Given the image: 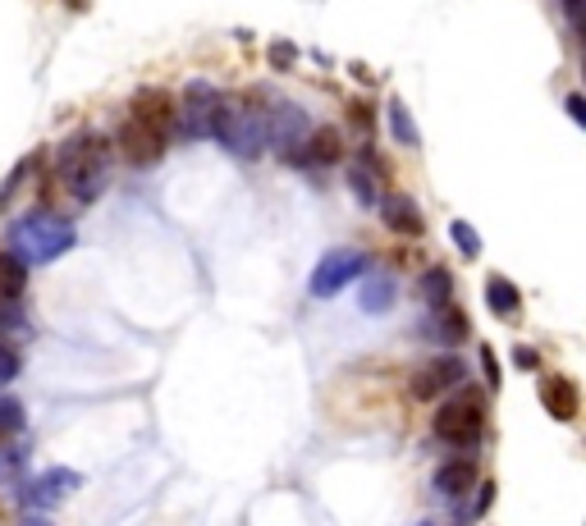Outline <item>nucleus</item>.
I'll list each match as a JSON object with an SVG mask.
<instances>
[{
  "mask_svg": "<svg viewBox=\"0 0 586 526\" xmlns=\"http://www.w3.org/2000/svg\"><path fill=\"white\" fill-rule=\"evenodd\" d=\"M266 106L271 92H239V97H220L211 115V138L239 161H257L266 151Z\"/></svg>",
  "mask_w": 586,
  "mask_h": 526,
  "instance_id": "f257e3e1",
  "label": "nucleus"
},
{
  "mask_svg": "<svg viewBox=\"0 0 586 526\" xmlns=\"http://www.w3.org/2000/svg\"><path fill=\"white\" fill-rule=\"evenodd\" d=\"M55 170L65 183L74 202H97L110 183V147L97 133H74L69 142H60L55 151Z\"/></svg>",
  "mask_w": 586,
  "mask_h": 526,
  "instance_id": "f03ea898",
  "label": "nucleus"
},
{
  "mask_svg": "<svg viewBox=\"0 0 586 526\" xmlns=\"http://www.w3.org/2000/svg\"><path fill=\"white\" fill-rule=\"evenodd\" d=\"M74 243H78L74 225L55 211H28L23 220H14L10 234H5V252H10L14 261H23V266H46V261L65 257Z\"/></svg>",
  "mask_w": 586,
  "mask_h": 526,
  "instance_id": "7ed1b4c3",
  "label": "nucleus"
},
{
  "mask_svg": "<svg viewBox=\"0 0 586 526\" xmlns=\"http://www.w3.org/2000/svg\"><path fill=\"white\" fill-rule=\"evenodd\" d=\"M307 115L293 101H275L266 106V147L280 156V161H298V151H303L307 142Z\"/></svg>",
  "mask_w": 586,
  "mask_h": 526,
  "instance_id": "20e7f679",
  "label": "nucleus"
},
{
  "mask_svg": "<svg viewBox=\"0 0 586 526\" xmlns=\"http://www.w3.org/2000/svg\"><path fill=\"white\" fill-rule=\"evenodd\" d=\"M435 435L449 444H477L481 440V403L477 398H449V403H440V412H435Z\"/></svg>",
  "mask_w": 586,
  "mask_h": 526,
  "instance_id": "39448f33",
  "label": "nucleus"
},
{
  "mask_svg": "<svg viewBox=\"0 0 586 526\" xmlns=\"http://www.w3.org/2000/svg\"><path fill=\"white\" fill-rule=\"evenodd\" d=\"M362 270H367V252H358V247H335V252L321 257V266H316L312 298H335L348 280H358Z\"/></svg>",
  "mask_w": 586,
  "mask_h": 526,
  "instance_id": "423d86ee",
  "label": "nucleus"
},
{
  "mask_svg": "<svg viewBox=\"0 0 586 526\" xmlns=\"http://www.w3.org/2000/svg\"><path fill=\"white\" fill-rule=\"evenodd\" d=\"M83 485V476L69 472V467H46L42 476L23 485V499H28V513H46V508H60L69 494Z\"/></svg>",
  "mask_w": 586,
  "mask_h": 526,
  "instance_id": "0eeeda50",
  "label": "nucleus"
},
{
  "mask_svg": "<svg viewBox=\"0 0 586 526\" xmlns=\"http://www.w3.org/2000/svg\"><path fill=\"white\" fill-rule=\"evenodd\" d=\"M216 87L211 83H188L184 106L174 115V129L184 138H211V115H216Z\"/></svg>",
  "mask_w": 586,
  "mask_h": 526,
  "instance_id": "6e6552de",
  "label": "nucleus"
},
{
  "mask_svg": "<svg viewBox=\"0 0 586 526\" xmlns=\"http://www.w3.org/2000/svg\"><path fill=\"white\" fill-rule=\"evenodd\" d=\"M463 376H467L463 357L440 353V357H431V362L417 366L413 380H408V389H413V398H435V394H445V389L463 385Z\"/></svg>",
  "mask_w": 586,
  "mask_h": 526,
  "instance_id": "1a4fd4ad",
  "label": "nucleus"
},
{
  "mask_svg": "<svg viewBox=\"0 0 586 526\" xmlns=\"http://www.w3.org/2000/svg\"><path fill=\"white\" fill-rule=\"evenodd\" d=\"M133 124H142V129L161 133V138H170L174 129V101L165 97V92H156V87H147V92H138L133 97Z\"/></svg>",
  "mask_w": 586,
  "mask_h": 526,
  "instance_id": "9d476101",
  "label": "nucleus"
},
{
  "mask_svg": "<svg viewBox=\"0 0 586 526\" xmlns=\"http://www.w3.org/2000/svg\"><path fill=\"white\" fill-rule=\"evenodd\" d=\"M120 147H124V156H129L133 165H152V161H161V151H165V138L161 133H152V129H142V124H124V133H120Z\"/></svg>",
  "mask_w": 586,
  "mask_h": 526,
  "instance_id": "9b49d317",
  "label": "nucleus"
},
{
  "mask_svg": "<svg viewBox=\"0 0 586 526\" xmlns=\"http://www.w3.org/2000/svg\"><path fill=\"white\" fill-rule=\"evenodd\" d=\"M23 485H28V449L10 444L0 449V499H23Z\"/></svg>",
  "mask_w": 586,
  "mask_h": 526,
  "instance_id": "f8f14e48",
  "label": "nucleus"
},
{
  "mask_svg": "<svg viewBox=\"0 0 586 526\" xmlns=\"http://www.w3.org/2000/svg\"><path fill=\"white\" fill-rule=\"evenodd\" d=\"M394 293H399V280L390 270H376L371 280H362V293H358V307L367 316H385L394 307Z\"/></svg>",
  "mask_w": 586,
  "mask_h": 526,
  "instance_id": "ddd939ff",
  "label": "nucleus"
},
{
  "mask_svg": "<svg viewBox=\"0 0 586 526\" xmlns=\"http://www.w3.org/2000/svg\"><path fill=\"white\" fill-rule=\"evenodd\" d=\"M472 485H477V462H472V458L440 462V472H435V490H440V494L458 499V494H467Z\"/></svg>",
  "mask_w": 586,
  "mask_h": 526,
  "instance_id": "4468645a",
  "label": "nucleus"
},
{
  "mask_svg": "<svg viewBox=\"0 0 586 526\" xmlns=\"http://www.w3.org/2000/svg\"><path fill=\"white\" fill-rule=\"evenodd\" d=\"M541 403L550 408V417L573 421L577 417V385L573 380H564V376H550L545 380V389H541Z\"/></svg>",
  "mask_w": 586,
  "mask_h": 526,
  "instance_id": "2eb2a0df",
  "label": "nucleus"
},
{
  "mask_svg": "<svg viewBox=\"0 0 586 526\" xmlns=\"http://www.w3.org/2000/svg\"><path fill=\"white\" fill-rule=\"evenodd\" d=\"M298 161L303 165H335L339 161V133L335 129H312L307 133V142H303V151H298Z\"/></svg>",
  "mask_w": 586,
  "mask_h": 526,
  "instance_id": "dca6fc26",
  "label": "nucleus"
},
{
  "mask_svg": "<svg viewBox=\"0 0 586 526\" xmlns=\"http://www.w3.org/2000/svg\"><path fill=\"white\" fill-rule=\"evenodd\" d=\"M380 215H385V225L394 229V234H408V238H417L422 234V215H417V206L408 202V197H385V206H380Z\"/></svg>",
  "mask_w": 586,
  "mask_h": 526,
  "instance_id": "f3484780",
  "label": "nucleus"
},
{
  "mask_svg": "<svg viewBox=\"0 0 586 526\" xmlns=\"http://www.w3.org/2000/svg\"><path fill=\"white\" fill-rule=\"evenodd\" d=\"M518 289H513V280H500V275H495V280H490L486 284V307H490V312H495V316H513V312H518Z\"/></svg>",
  "mask_w": 586,
  "mask_h": 526,
  "instance_id": "a211bd4d",
  "label": "nucleus"
},
{
  "mask_svg": "<svg viewBox=\"0 0 586 526\" xmlns=\"http://www.w3.org/2000/svg\"><path fill=\"white\" fill-rule=\"evenodd\" d=\"M348 188H353L358 206H380V183H376V174L367 170V161H358L348 170Z\"/></svg>",
  "mask_w": 586,
  "mask_h": 526,
  "instance_id": "6ab92c4d",
  "label": "nucleus"
},
{
  "mask_svg": "<svg viewBox=\"0 0 586 526\" xmlns=\"http://www.w3.org/2000/svg\"><path fill=\"white\" fill-rule=\"evenodd\" d=\"M23 284H28V266L14 261L10 252H0V298H19Z\"/></svg>",
  "mask_w": 586,
  "mask_h": 526,
  "instance_id": "aec40b11",
  "label": "nucleus"
},
{
  "mask_svg": "<svg viewBox=\"0 0 586 526\" xmlns=\"http://www.w3.org/2000/svg\"><path fill=\"white\" fill-rule=\"evenodd\" d=\"M422 293H426V302H431V307H440V302H449V293H454V275H449V270H426L422 275Z\"/></svg>",
  "mask_w": 586,
  "mask_h": 526,
  "instance_id": "412c9836",
  "label": "nucleus"
},
{
  "mask_svg": "<svg viewBox=\"0 0 586 526\" xmlns=\"http://www.w3.org/2000/svg\"><path fill=\"white\" fill-rule=\"evenodd\" d=\"M28 426V412H23L19 398L0 394V435H19V430Z\"/></svg>",
  "mask_w": 586,
  "mask_h": 526,
  "instance_id": "4be33fe9",
  "label": "nucleus"
},
{
  "mask_svg": "<svg viewBox=\"0 0 586 526\" xmlns=\"http://www.w3.org/2000/svg\"><path fill=\"white\" fill-rule=\"evenodd\" d=\"M390 129L403 147H417V124H413V115L403 110V101H390Z\"/></svg>",
  "mask_w": 586,
  "mask_h": 526,
  "instance_id": "5701e85b",
  "label": "nucleus"
},
{
  "mask_svg": "<svg viewBox=\"0 0 586 526\" xmlns=\"http://www.w3.org/2000/svg\"><path fill=\"white\" fill-rule=\"evenodd\" d=\"M449 234H454V243H458V252H463V257H477V252H481V234L467 225V220H454V225H449Z\"/></svg>",
  "mask_w": 586,
  "mask_h": 526,
  "instance_id": "b1692460",
  "label": "nucleus"
},
{
  "mask_svg": "<svg viewBox=\"0 0 586 526\" xmlns=\"http://www.w3.org/2000/svg\"><path fill=\"white\" fill-rule=\"evenodd\" d=\"M0 330H10V334H28V321H23L19 298H0Z\"/></svg>",
  "mask_w": 586,
  "mask_h": 526,
  "instance_id": "393cba45",
  "label": "nucleus"
},
{
  "mask_svg": "<svg viewBox=\"0 0 586 526\" xmlns=\"http://www.w3.org/2000/svg\"><path fill=\"white\" fill-rule=\"evenodd\" d=\"M19 366H23V362H19V353H14V348L5 344V339H0V389H5L14 376H19Z\"/></svg>",
  "mask_w": 586,
  "mask_h": 526,
  "instance_id": "a878e982",
  "label": "nucleus"
},
{
  "mask_svg": "<svg viewBox=\"0 0 586 526\" xmlns=\"http://www.w3.org/2000/svg\"><path fill=\"white\" fill-rule=\"evenodd\" d=\"M293 60H298V46L293 42H271V65L275 69H293Z\"/></svg>",
  "mask_w": 586,
  "mask_h": 526,
  "instance_id": "bb28decb",
  "label": "nucleus"
},
{
  "mask_svg": "<svg viewBox=\"0 0 586 526\" xmlns=\"http://www.w3.org/2000/svg\"><path fill=\"white\" fill-rule=\"evenodd\" d=\"M513 362H518L522 371H536V348H513Z\"/></svg>",
  "mask_w": 586,
  "mask_h": 526,
  "instance_id": "cd10ccee",
  "label": "nucleus"
},
{
  "mask_svg": "<svg viewBox=\"0 0 586 526\" xmlns=\"http://www.w3.org/2000/svg\"><path fill=\"white\" fill-rule=\"evenodd\" d=\"M481 366H486V380H490V385H500V366H495L490 348H481Z\"/></svg>",
  "mask_w": 586,
  "mask_h": 526,
  "instance_id": "c85d7f7f",
  "label": "nucleus"
},
{
  "mask_svg": "<svg viewBox=\"0 0 586 526\" xmlns=\"http://www.w3.org/2000/svg\"><path fill=\"white\" fill-rule=\"evenodd\" d=\"M490 499H495V485H481V499H477V513H486V508H490Z\"/></svg>",
  "mask_w": 586,
  "mask_h": 526,
  "instance_id": "c756f323",
  "label": "nucleus"
},
{
  "mask_svg": "<svg viewBox=\"0 0 586 526\" xmlns=\"http://www.w3.org/2000/svg\"><path fill=\"white\" fill-rule=\"evenodd\" d=\"M568 115H573L577 124H582V119H586V110H582V97H577V92H573V97H568Z\"/></svg>",
  "mask_w": 586,
  "mask_h": 526,
  "instance_id": "7c9ffc66",
  "label": "nucleus"
},
{
  "mask_svg": "<svg viewBox=\"0 0 586 526\" xmlns=\"http://www.w3.org/2000/svg\"><path fill=\"white\" fill-rule=\"evenodd\" d=\"M19 526H51V522H46L42 513H23V522H19Z\"/></svg>",
  "mask_w": 586,
  "mask_h": 526,
  "instance_id": "2f4dec72",
  "label": "nucleus"
},
{
  "mask_svg": "<svg viewBox=\"0 0 586 526\" xmlns=\"http://www.w3.org/2000/svg\"><path fill=\"white\" fill-rule=\"evenodd\" d=\"M568 19L582 23V0H568Z\"/></svg>",
  "mask_w": 586,
  "mask_h": 526,
  "instance_id": "473e14b6",
  "label": "nucleus"
}]
</instances>
